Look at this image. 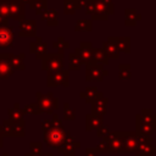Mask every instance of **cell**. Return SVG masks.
Masks as SVG:
<instances>
[{
	"label": "cell",
	"instance_id": "cell-44",
	"mask_svg": "<svg viewBox=\"0 0 156 156\" xmlns=\"http://www.w3.org/2000/svg\"><path fill=\"white\" fill-rule=\"evenodd\" d=\"M63 156H74V152H71V154H63Z\"/></svg>",
	"mask_w": 156,
	"mask_h": 156
},
{
	"label": "cell",
	"instance_id": "cell-6",
	"mask_svg": "<svg viewBox=\"0 0 156 156\" xmlns=\"http://www.w3.org/2000/svg\"><path fill=\"white\" fill-rule=\"evenodd\" d=\"M1 130L4 136L22 138L24 136V124L12 122L10 119H4L1 124Z\"/></svg>",
	"mask_w": 156,
	"mask_h": 156
},
{
	"label": "cell",
	"instance_id": "cell-27",
	"mask_svg": "<svg viewBox=\"0 0 156 156\" xmlns=\"http://www.w3.org/2000/svg\"><path fill=\"white\" fill-rule=\"evenodd\" d=\"M93 61H95L100 65H107L108 57L106 56V54L102 49H94L93 48Z\"/></svg>",
	"mask_w": 156,
	"mask_h": 156
},
{
	"label": "cell",
	"instance_id": "cell-37",
	"mask_svg": "<svg viewBox=\"0 0 156 156\" xmlns=\"http://www.w3.org/2000/svg\"><path fill=\"white\" fill-rule=\"evenodd\" d=\"M108 133H110V129H108V126H106V124H102L101 127H99V128L96 129L98 136H100V138H102V139H104Z\"/></svg>",
	"mask_w": 156,
	"mask_h": 156
},
{
	"label": "cell",
	"instance_id": "cell-16",
	"mask_svg": "<svg viewBox=\"0 0 156 156\" xmlns=\"http://www.w3.org/2000/svg\"><path fill=\"white\" fill-rule=\"evenodd\" d=\"M7 113H9V119H10V121L16 122V123L24 124V118H23L24 115H23L22 107H20L18 104H13V107L9 108Z\"/></svg>",
	"mask_w": 156,
	"mask_h": 156
},
{
	"label": "cell",
	"instance_id": "cell-33",
	"mask_svg": "<svg viewBox=\"0 0 156 156\" xmlns=\"http://www.w3.org/2000/svg\"><path fill=\"white\" fill-rule=\"evenodd\" d=\"M91 22L90 21H79L76 24V30H90Z\"/></svg>",
	"mask_w": 156,
	"mask_h": 156
},
{
	"label": "cell",
	"instance_id": "cell-42",
	"mask_svg": "<svg viewBox=\"0 0 156 156\" xmlns=\"http://www.w3.org/2000/svg\"><path fill=\"white\" fill-rule=\"evenodd\" d=\"M40 155H41V154H40ZM40 155H39V156H40ZM24 156H38V155H34V154H32V152H27Z\"/></svg>",
	"mask_w": 156,
	"mask_h": 156
},
{
	"label": "cell",
	"instance_id": "cell-17",
	"mask_svg": "<svg viewBox=\"0 0 156 156\" xmlns=\"http://www.w3.org/2000/svg\"><path fill=\"white\" fill-rule=\"evenodd\" d=\"M102 50L105 51V54H106V56H107L108 58L117 60V58L119 57V51H118L116 44L113 43V40H112L111 38H108V40L104 43V45H102Z\"/></svg>",
	"mask_w": 156,
	"mask_h": 156
},
{
	"label": "cell",
	"instance_id": "cell-30",
	"mask_svg": "<svg viewBox=\"0 0 156 156\" xmlns=\"http://www.w3.org/2000/svg\"><path fill=\"white\" fill-rule=\"evenodd\" d=\"M63 118L66 121H73L76 118V110L73 107H71V105L68 102L63 104Z\"/></svg>",
	"mask_w": 156,
	"mask_h": 156
},
{
	"label": "cell",
	"instance_id": "cell-34",
	"mask_svg": "<svg viewBox=\"0 0 156 156\" xmlns=\"http://www.w3.org/2000/svg\"><path fill=\"white\" fill-rule=\"evenodd\" d=\"M29 146H30V152L32 154L38 155V156L41 154V143H39V141H32L29 144Z\"/></svg>",
	"mask_w": 156,
	"mask_h": 156
},
{
	"label": "cell",
	"instance_id": "cell-9",
	"mask_svg": "<svg viewBox=\"0 0 156 156\" xmlns=\"http://www.w3.org/2000/svg\"><path fill=\"white\" fill-rule=\"evenodd\" d=\"M13 67L9 61V54H0V79H7L13 73Z\"/></svg>",
	"mask_w": 156,
	"mask_h": 156
},
{
	"label": "cell",
	"instance_id": "cell-28",
	"mask_svg": "<svg viewBox=\"0 0 156 156\" xmlns=\"http://www.w3.org/2000/svg\"><path fill=\"white\" fill-rule=\"evenodd\" d=\"M118 68H119L118 77H119L121 80H128V79H130V77H132L130 65H128V63H121L118 66Z\"/></svg>",
	"mask_w": 156,
	"mask_h": 156
},
{
	"label": "cell",
	"instance_id": "cell-4",
	"mask_svg": "<svg viewBox=\"0 0 156 156\" xmlns=\"http://www.w3.org/2000/svg\"><path fill=\"white\" fill-rule=\"evenodd\" d=\"M41 68L52 73L60 69H63V56L62 54H46L41 58Z\"/></svg>",
	"mask_w": 156,
	"mask_h": 156
},
{
	"label": "cell",
	"instance_id": "cell-41",
	"mask_svg": "<svg viewBox=\"0 0 156 156\" xmlns=\"http://www.w3.org/2000/svg\"><path fill=\"white\" fill-rule=\"evenodd\" d=\"M2 145H4V134H2V130L0 127V147H2Z\"/></svg>",
	"mask_w": 156,
	"mask_h": 156
},
{
	"label": "cell",
	"instance_id": "cell-12",
	"mask_svg": "<svg viewBox=\"0 0 156 156\" xmlns=\"http://www.w3.org/2000/svg\"><path fill=\"white\" fill-rule=\"evenodd\" d=\"M107 102H108V99L105 98L104 95L96 99L91 104V113L96 116H104L107 112Z\"/></svg>",
	"mask_w": 156,
	"mask_h": 156
},
{
	"label": "cell",
	"instance_id": "cell-8",
	"mask_svg": "<svg viewBox=\"0 0 156 156\" xmlns=\"http://www.w3.org/2000/svg\"><path fill=\"white\" fill-rule=\"evenodd\" d=\"M74 54L80 58L82 63H88L93 60V46L91 43H82L79 48L76 49Z\"/></svg>",
	"mask_w": 156,
	"mask_h": 156
},
{
	"label": "cell",
	"instance_id": "cell-35",
	"mask_svg": "<svg viewBox=\"0 0 156 156\" xmlns=\"http://www.w3.org/2000/svg\"><path fill=\"white\" fill-rule=\"evenodd\" d=\"M95 149L98 150V152H101V154H107V152H110V146H108V144H107L105 140H101V141L96 145Z\"/></svg>",
	"mask_w": 156,
	"mask_h": 156
},
{
	"label": "cell",
	"instance_id": "cell-31",
	"mask_svg": "<svg viewBox=\"0 0 156 156\" xmlns=\"http://www.w3.org/2000/svg\"><path fill=\"white\" fill-rule=\"evenodd\" d=\"M82 61L80 58L73 52V54H69V69H73V71H77V69H80V66H82Z\"/></svg>",
	"mask_w": 156,
	"mask_h": 156
},
{
	"label": "cell",
	"instance_id": "cell-43",
	"mask_svg": "<svg viewBox=\"0 0 156 156\" xmlns=\"http://www.w3.org/2000/svg\"><path fill=\"white\" fill-rule=\"evenodd\" d=\"M40 156H52V154H51V152H46V154H43V152H41Z\"/></svg>",
	"mask_w": 156,
	"mask_h": 156
},
{
	"label": "cell",
	"instance_id": "cell-2",
	"mask_svg": "<svg viewBox=\"0 0 156 156\" xmlns=\"http://www.w3.org/2000/svg\"><path fill=\"white\" fill-rule=\"evenodd\" d=\"M102 140H105L108 144L110 152H117V154L126 152V147H124V132H121V130L110 132Z\"/></svg>",
	"mask_w": 156,
	"mask_h": 156
},
{
	"label": "cell",
	"instance_id": "cell-39",
	"mask_svg": "<svg viewBox=\"0 0 156 156\" xmlns=\"http://www.w3.org/2000/svg\"><path fill=\"white\" fill-rule=\"evenodd\" d=\"M51 128V119H43L41 121V130L43 132H46V130H49Z\"/></svg>",
	"mask_w": 156,
	"mask_h": 156
},
{
	"label": "cell",
	"instance_id": "cell-26",
	"mask_svg": "<svg viewBox=\"0 0 156 156\" xmlns=\"http://www.w3.org/2000/svg\"><path fill=\"white\" fill-rule=\"evenodd\" d=\"M23 15V7L18 2V0H12L10 2V16H12L16 20H20Z\"/></svg>",
	"mask_w": 156,
	"mask_h": 156
},
{
	"label": "cell",
	"instance_id": "cell-18",
	"mask_svg": "<svg viewBox=\"0 0 156 156\" xmlns=\"http://www.w3.org/2000/svg\"><path fill=\"white\" fill-rule=\"evenodd\" d=\"M104 94L101 93V91H99L95 87H88L84 91H82L80 93V98H83L87 102H89V104H93L96 99H99L100 96H102Z\"/></svg>",
	"mask_w": 156,
	"mask_h": 156
},
{
	"label": "cell",
	"instance_id": "cell-15",
	"mask_svg": "<svg viewBox=\"0 0 156 156\" xmlns=\"http://www.w3.org/2000/svg\"><path fill=\"white\" fill-rule=\"evenodd\" d=\"M102 123V116H96L93 113H89L85 116V129L88 132L98 129L99 127H101Z\"/></svg>",
	"mask_w": 156,
	"mask_h": 156
},
{
	"label": "cell",
	"instance_id": "cell-10",
	"mask_svg": "<svg viewBox=\"0 0 156 156\" xmlns=\"http://www.w3.org/2000/svg\"><path fill=\"white\" fill-rule=\"evenodd\" d=\"M138 136L136 132H124V147L126 152L128 154H135L138 149Z\"/></svg>",
	"mask_w": 156,
	"mask_h": 156
},
{
	"label": "cell",
	"instance_id": "cell-45",
	"mask_svg": "<svg viewBox=\"0 0 156 156\" xmlns=\"http://www.w3.org/2000/svg\"><path fill=\"white\" fill-rule=\"evenodd\" d=\"M2 156H9V154H6V152H5V154H4Z\"/></svg>",
	"mask_w": 156,
	"mask_h": 156
},
{
	"label": "cell",
	"instance_id": "cell-19",
	"mask_svg": "<svg viewBox=\"0 0 156 156\" xmlns=\"http://www.w3.org/2000/svg\"><path fill=\"white\" fill-rule=\"evenodd\" d=\"M113 43L116 44L118 51H122V52H130V39L128 37H110Z\"/></svg>",
	"mask_w": 156,
	"mask_h": 156
},
{
	"label": "cell",
	"instance_id": "cell-29",
	"mask_svg": "<svg viewBox=\"0 0 156 156\" xmlns=\"http://www.w3.org/2000/svg\"><path fill=\"white\" fill-rule=\"evenodd\" d=\"M22 111H23V115H40V113H43L37 102H32L29 105H26L24 107H22Z\"/></svg>",
	"mask_w": 156,
	"mask_h": 156
},
{
	"label": "cell",
	"instance_id": "cell-14",
	"mask_svg": "<svg viewBox=\"0 0 156 156\" xmlns=\"http://www.w3.org/2000/svg\"><path fill=\"white\" fill-rule=\"evenodd\" d=\"M12 43H13V33L11 28L0 27V48L12 46Z\"/></svg>",
	"mask_w": 156,
	"mask_h": 156
},
{
	"label": "cell",
	"instance_id": "cell-22",
	"mask_svg": "<svg viewBox=\"0 0 156 156\" xmlns=\"http://www.w3.org/2000/svg\"><path fill=\"white\" fill-rule=\"evenodd\" d=\"M20 34L22 37H33L35 34V22L34 21H24L21 23Z\"/></svg>",
	"mask_w": 156,
	"mask_h": 156
},
{
	"label": "cell",
	"instance_id": "cell-11",
	"mask_svg": "<svg viewBox=\"0 0 156 156\" xmlns=\"http://www.w3.org/2000/svg\"><path fill=\"white\" fill-rule=\"evenodd\" d=\"M79 146H80V143L77 141L73 136H69L68 135L63 140V143L57 147V150L61 154H71V152H74L76 149H79Z\"/></svg>",
	"mask_w": 156,
	"mask_h": 156
},
{
	"label": "cell",
	"instance_id": "cell-5",
	"mask_svg": "<svg viewBox=\"0 0 156 156\" xmlns=\"http://www.w3.org/2000/svg\"><path fill=\"white\" fill-rule=\"evenodd\" d=\"M85 79L87 80H98L101 82L107 74L108 71L104 68V65H100L95 61H90L85 65Z\"/></svg>",
	"mask_w": 156,
	"mask_h": 156
},
{
	"label": "cell",
	"instance_id": "cell-20",
	"mask_svg": "<svg viewBox=\"0 0 156 156\" xmlns=\"http://www.w3.org/2000/svg\"><path fill=\"white\" fill-rule=\"evenodd\" d=\"M30 51L35 55L37 58H43L46 55V44L41 41V38H38L34 43L30 44Z\"/></svg>",
	"mask_w": 156,
	"mask_h": 156
},
{
	"label": "cell",
	"instance_id": "cell-25",
	"mask_svg": "<svg viewBox=\"0 0 156 156\" xmlns=\"http://www.w3.org/2000/svg\"><path fill=\"white\" fill-rule=\"evenodd\" d=\"M23 58H24V54H20V55L9 54V61L11 63V66L13 67V69H21V71L24 69Z\"/></svg>",
	"mask_w": 156,
	"mask_h": 156
},
{
	"label": "cell",
	"instance_id": "cell-40",
	"mask_svg": "<svg viewBox=\"0 0 156 156\" xmlns=\"http://www.w3.org/2000/svg\"><path fill=\"white\" fill-rule=\"evenodd\" d=\"M85 155L87 156H98V150L95 147H87L85 149Z\"/></svg>",
	"mask_w": 156,
	"mask_h": 156
},
{
	"label": "cell",
	"instance_id": "cell-21",
	"mask_svg": "<svg viewBox=\"0 0 156 156\" xmlns=\"http://www.w3.org/2000/svg\"><path fill=\"white\" fill-rule=\"evenodd\" d=\"M135 132L141 135H152L154 132H156L151 126L144 123L139 117L135 116Z\"/></svg>",
	"mask_w": 156,
	"mask_h": 156
},
{
	"label": "cell",
	"instance_id": "cell-36",
	"mask_svg": "<svg viewBox=\"0 0 156 156\" xmlns=\"http://www.w3.org/2000/svg\"><path fill=\"white\" fill-rule=\"evenodd\" d=\"M52 45H54V48H55V49H60V52L62 54V50H63V49H66V48H68V45H69V44H68L67 41H65V39H63V38H58V40H57V41H55Z\"/></svg>",
	"mask_w": 156,
	"mask_h": 156
},
{
	"label": "cell",
	"instance_id": "cell-1",
	"mask_svg": "<svg viewBox=\"0 0 156 156\" xmlns=\"http://www.w3.org/2000/svg\"><path fill=\"white\" fill-rule=\"evenodd\" d=\"M68 135L69 132L65 130L63 127H51L49 130L43 132L44 141L51 147H58Z\"/></svg>",
	"mask_w": 156,
	"mask_h": 156
},
{
	"label": "cell",
	"instance_id": "cell-13",
	"mask_svg": "<svg viewBox=\"0 0 156 156\" xmlns=\"http://www.w3.org/2000/svg\"><path fill=\"white\" fill-rule=\"evenodd\" d=\"M136 117H139L144 123L151 126L156 130V113L152 108H143L140 113L136 115Z\"/></svg>",
	"mask_w": 156,
	"mask_h": 156
},
{
	"label": "cell",
	"instance_id": "cell-24",
	"mask_svg": "<svg viewBox=\"0 0 156 156\" xmlns=\"http://www.w3.org/2000/svg\"><path fill=\"white\" fill-rule=\"evenodd\" d=\"M156 155V146L152 144H145V145H138V149L135 151V156H155Z\"/></svg>",
	"mask_w": 156,
	"mask_h": 156
},
{
	"label": "cell",
	"instance_id": "cell-23",
	"mask_svg": "<svg viewBox=\"0 0 156 156\" xmlns=\"http://www.w3.org/2000/svg\"><path fill=\"white\" fill-rule=\"evenodd\" d=\"M124 13H126V17H124L126 26H135L136 22L141 18V15H139L134 9H127Z\"/></svg>",
	"mask_w": 156,
	"mask_h": 156
},
{
	"label": "cell",
	"instance_id": "cell-32",
	"mask_svg": "<svg viewBox=\"0 0 156 156\" xmlns=\"http://www.w3.org/2000/svg\"><path fill=\"white\" fill-rule=\"evenodd\" d=\"M136 136H138V144L139 145L152 144V140H154V136L152 135H141V134H138L136 133Z\"/></svg>",
	"mask_w": 156,
	"mask_h": 156
},
{
	"label": "cell",
	"instance_id": "cell-7",
	"mask_svg": "<svg viewBox=\"0 0 156 156\" xmlns=\"http://www.w3.org/2000/svg\"><path fill=\"white\" fill-rule=\"evenodd\" d=\"M46 84L49 87H68L69 85V73L67 69H60L52 73H48Z\"/></svg>",
	"mask_w": 156,
	"mask_h": 156
},
{
	"label": "cell",
	"instance_id": "cell-3",
	"mask_svg": "<svg viewBox=\"0 0 156 156\" xmlns=\"http://www.w3.org/2000/svg\"><path fill=\"white\" fill-rule=\"evenodd\" d=\"M35 98L43 113H52V111L58 106V100L52 93H37Z\"/></svg>",
	"mask_w": 156,
	"mask_h": 156
},
{
	"label": "cell",
	"instance_id": "cell-38",
	"mask_svg": "<svg viewBox=\"0 0 156 156\" xmlns=\"http://www.w3.org/2000/svg\"><path fill=\"white\" fill-rule=\"evenodd\" d=\"M51 127H63L61 119H60L58 116L55 115V113L52 115V118H51Z\"/></svg>",
	"mask_w": 156,
	"mask_h": 156
}]
</instances>
